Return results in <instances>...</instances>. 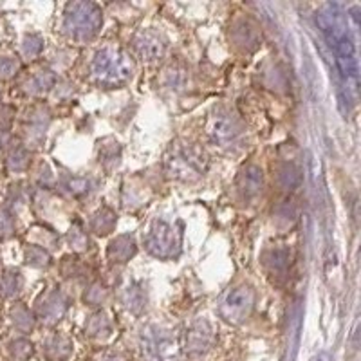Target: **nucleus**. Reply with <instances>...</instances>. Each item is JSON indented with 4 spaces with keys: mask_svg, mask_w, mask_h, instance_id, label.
<instances>
[{
    "mask_svg": "<svg viewBox=\"0 0 361 361\" xmlns=\"http://www.w3.org/2000/svg\"><path fill=\"white\" fill-rule=\"evenodd\" d=\"M209 136L215 143H219L220 147H228L235 139L238 138L240 129H238L237 121L229 118V114H219L215 116L209 123Z\"/></svg>",
    "mask_w": 361,
    "mask_h": 361,
    "instance_id": "0eeeda50",
    "label": "nucleus"
},
{
    "mask_svg": "<svg viewBox=\"0 0 361 361\" xmlns=\"http://www.w3.org/2000/svg\"><path fill=\"white\" fill-rule=\"evenodd\" d=\"M136 48H138V52L141 56L148 58V60H154V58L161 56L165 52V48L167 43L163 42V39L157 33H141L136 39Z\"/></svg>",
    "mask_w": 361,
    "mask_h": 361,
    "instance_id": "9d476101",
    "label": "nucleus"
},
{
    "mask_svg": "<svg viewBox=\"0 0 361 361\" xmlns=\"http://www.w3.org/2000/svg\"><path fill=\"white\" fill-rule=\"evenodd\" d=\"M238 188L246 197H255L262 190V170L257 167H246L238 176Z\"/></svg>",
    "mask_w": 361,
    "mask_h": 361,
    "instance_id": "9b49d317",
    "label": "nucleus"
},
{
    "mask_svg": "<svg viewBox=\"0 0 361 361\" xmlns=\"http://www.w3.org/2000/svg\"><path fill=\"white\" fill-rule=\"evenodd\" d=\"M177 246L176 235L172 229L170 224L167 223H156L152 231L147 238L148 251L156 255V257H170L174 255V247Z\"/></svg>",
    "mask_w": 361,
    "mask_h": 361,
    "instance_id": "423d86ee",
    "label": "nucleus"
},
{
    "mask_svg": "<svg viewBox=\"0 0 361 361\" xmlns=\"http://www.w3.org/2000/svg\"><path fill=\"white\" fill-rule=\"evenodd\" d=\"M143 358L147 361H177V343L170 333L150 329L143 333Z\"/></svg>",
    "mask_w": 361,
    "mask_h": 361,
    "instance_id": "39448f33",
    "label": "nucleus"
},
{
    "mask_svg": "<svg viewBox=\"0 0 361 361\" xmlns=\"http://www.w3.org/2000/svg\"><path fill=\"white\" fill-rule=\"evenodd\" d=\"M209 343H212V329L206 322H199L192 327L186 338V351L190 354H203L208 351Z\"/></svg>",
    "mask_w": 361,
    "mask_h": 361,
    "instance_id": "6e6552de",
    "label": "nucleus"
},
{
    "mask_svg": "<svg viewBox=\"0 0 361 361\" xmlns=\"http://www.w3.org/2000/svg\"><path fill=\"white\" fill-rule=\"evenodd\" d=\"M134 71L132 60L123 49L112 48L107 45L101 51L96 52L92 65H90V72L96 80L105 85H119L130 80Z\"/></svg>",
    "mask_w": 361,
    "mask_h": 361,
    "instance_id": "f03ea898",
    "label": "nucleus"
},
{
    "mask_svg": "<svg viewBox=\"0 0 361 361\" xmlns=\"http://www.w3.org/2000/svg\"><path fill=\"white\" fill-rule=\"evenodd\" d=\"M14 63L13 62H8V60H0V74L2 76H10L11 72H13L14 69Z\"/></svg>",
    "mask_w": 361,
    "mask_h": 361,
    "instance_id": "f8f14e48",
    "label": "nucleus"
},
{
    "mask_svg": "<svg viewBox=\"0 0 361 361\" xmlns=\"http://www.w3.org/2000/svg\"><path fill=\"white\" fill-rule=\"evenodd\" d=\"M203 157L195 156L190 150H183L172 157V170L176 168L177 176H190V174H200L203 172Z\"/></svg>",
    "mask_w": 361,
    "mask_h": 361,
    "instance_id": "1a4fd4ad",
    "label": "nucleus"
},
{
    "mask_svg": "<svg viewBox=\"0 0 361 361\" xmlns=\"http://www.w3.org/2000/svg\"><path fill=\"white\" fill-rule=\"evenodd\" d=\"M103 361H116V360H103Z\"/></svg>",
    "mask_w": 361,
    "mask_h": 361,
    "instance_id": "4468645a",
    "label": "nucleus"
},
{
    "mask_svg": "<svg viewBox=\"0 0 361 361\" xmlns=\"http://www.w3.org/2000/svg\"><path fill=\"white\" fill-rule=\"evenodd\" d=\"M101 25V11L90 2H74L67 6L65 31L74 40L92 39Z\"/></svg>",
    "mask_w": 361,
    "mask_h": 361,
    "instance_id": "7ed1b4c3",
    "label": "nucleus"
},
{
    "mask_svg": "<svg viewBox=\"0 0 361 361\" xmlns=\"http://www.w3.org/2000/svg\"><path fill=\"white\" fill-rule=\"evenodd\" d=\"M255 304V293L249 285L233 287L219 305L220 318L228 323H243L251 314Z\"/></svg>",
    "mask_w": 361,
    "mask_h": 361,
    "instance_id": "20e7f679",
    "label": "nucleus"
},
{
    "mask_svg": "<svg viewBox=\"0 0 361 361\" xmlns=\"http://www.w3.org/2000/svg\"><path fill=\"white\" fill-rule=\"evenodd\" d=\"M316 22L320 25V31L325 37L327 43L331 45L336 58V67L345 83H352V89H356L358 81V60L354 42L349 33V25L345 22V17L340 11L338 6H325L318 14Z\"/></svg>",
    "mask_w": 361,
    "mask_h": 361,
    "instance_id": "f257e3e1",
    "label": "nucleus"
},
{
    "mask_svg": "<svg viewBox=\"0 0 361 361\" xmlns=\"http://www.w3.org/2000/svg\"><path fill=\"white\" fill-rule=\"evenodd\" d=\"M311 361H331V356H329L327 352H322L318 356H314Z\"/></svg>",
    "mask_w": 361,
    "mask_h": 361,
    "instance_id": "ddd939ff",
    "label": "nucleus"
}]
</instances>
